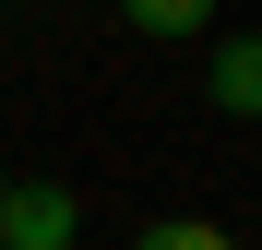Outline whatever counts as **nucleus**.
<instances>
[{
  "instance_id": "f257e3e1",
  "label": "nucleus",
  "mask_w": 262,
  "mask_h": 250,
  "mask_svg": "<svg viewBox=\"0 0 262 250\" xmlns=\"http://www.w3.org/2000/svg\"><path fill=\"white\" fill-rule=\"evenodd\" d=\"M83 238V202L60 179H12L0 191V250H72Z\"/></svg>"
},
{
  "instance_id": "f03ea898",
  "label": "nucleus",
  "mask_w": 262,
  "mask_h": 250,
  "mask_svg": "<svg viewBox=\"0 0 262 250\" xmlns=\"http://www.w3.org/2000/svg\"><path fill=\"white\" fill-rule=\"evenodd\" d=\"M203 96L227 107V119H262V24H250V36H227V48L203 60Z\"/></svg>"
},
{
  "instance_id": "7ed1b4c3",
  "label": "nucleus",
  "mask_w": 262,
  "mask_h": 250,
  "mask_svg": "<svg viewBox=\"0 0 262 250\" xmlns=\"http://www.w3.org/2000/svg\"><path fill=\"white\" fill-rule=\"evenodd\" d=\"M119 24H131V36H167V48H179V36H214V0H119Z\"/></svg>"
},
{
  "instance_id": "20e7f679",
  "label": "nucleus",
  "mask_w": 262,
  "mask_h": 250,
  "mask_svg": "<svg viewBox=\"0 0 262 250\" xmlns=\"http://www.w3.org/2000/svg\"><path fill=\"white\" fill-rule=\"evenodd\" d=\"M131 250H238V238L214 226V215H155V226L131 238Z\"/></svg>"
},
{
  "instance_id": "39448f33",
  "label": "nucleus",
  "mask_w": 262,
  "mask_h": 250,
  "mask_svg": "<svg viewBox=\"0 0 262 250\" xmlns=\"http://www.w3.org/2000/svg\"><path fill=\"white\" fill-rule=\"evenodd\" d=\"M0 191H12V167H0Z\"/></svg>"
}]
</instances>
